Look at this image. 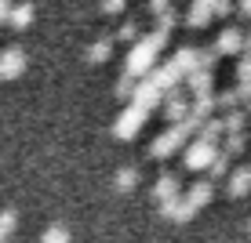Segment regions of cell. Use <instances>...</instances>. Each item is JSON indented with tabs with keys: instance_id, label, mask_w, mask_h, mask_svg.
<instances>
[{
	"instance_id": "cell-1",
	"label": "cell",
	"mask_w": 251,
	"mask_h": 243,
	"mask_svg": "<svg viewBox=\"0 0 251 243\" xmlns=\"http://www.w3.org/2000/svg\"><path fill=\"white\" fill-rule=\"evenodd\" d=\"M164 40H168V37H160L157 29L146 33V37H138L135 44H131V51H127V66H124V73H131V76H146L153 66H157V55H160Z\"/></svg>"
},
{
	"instance_id": "cell-2",
	"label": "cell",
	"mask_w": 251,
	"mask_h": 243,
	"mask_svg": "<svg viewBox=\"0 0 251 243\" xmlns=\"http://www.w3.org/2000/svg\"><path fill=\"white\" fill-rule=\"evenodd\" d=\"M193 134H197V124H193V120H182V124H171L168 127V131H164V134H157V138H153V145H150V156H157V160H164V156H171V153H175L178 149V145H189V142H193Z\"/></svg>"
},
{
	"instance_id": "cell-3",
	"label": "cell",
	"mask_w": 251,
	"mask_h": 243,
	"mask_svg": "<svg viewBox=\"0 0 251 243\" xmlns=\"http://www.w3.org/2000/svg\"><path fill=\"white\" fill-rule=\"evenodd\" d=\"M219 156V145H207V142H201V138H193V142L186 145V167L189 171H207L211 167V160Z\"/></svg>"
},
{
	"instance_id": "cell-4",
	"label": "cell",
	"mask_w": 251,
	"mask_h": 243,
	"mask_svg": "<svg viewBox=\"0 0 251 243\" xmlns=\"http://www.w3.org/2000/svg\"><path fill=\"white\" fill-rule=\"evenodd\" d=\"M146 116H150L146 109H138V106H127V109L117 116V124H113V134H117V138H135L138 131H142Z\"/></svg>"
},
{
	"instance_id": "cell-5",
	"label": "cell",
	"mask_w": 251,
	"mask_h": 243,
	"mask_svg": "<svg viewBox=\"0 0 251 243\" xmlns=\"http://www.w3.org/2000/svg\"><path fill=\"white\" fill-rule=\"evenodd\" d=\"M142 80H146V84H150V88H157L160 94H168V91H175V84H178V80H182V76H178V73H175V69H171L168 62H164V66H153V69H150V73H146V76H142Z\"/></svg>"
},
{
	"instance_id": "cell-6",
	"label": "cell",
	"mask_w": 251,
	"mask_h": 243,
	"mask_svg": "<svg viewBox=\"0 0 251 243\" xmlns=\"http://www.w3.org/2000/svg\"><path fill=\"white\" fill-rule=\"evenodd\" d=\"M215 51H219V55H240V51H244V29H240V25H226V29H219V37H215Z\"/></svg>"
},
{
	"instance_id": "cell-7",
	"label": "cell",
	"mask_w": 251,
	"mask_h": 243,
	"mask_svg": "<svg viewBox=\"0 0 251 243\" xmlns=\"http://www.w3.org/2000/svg\"><path fill=\"white\" fill-rule=\"evenodd\" d=\"M25 69V51L22 47H4L0 51V80H15Z\"/></svg>"
},
{
	"instance_id": "cell-8",
	"label": "cell",
	"mask_w": 251,
	"mask_h": 243,
	"mask_svg": "<svg viewBox=\"0 0 251 243\" xmlns=\"http://www.w3.org/2000/svg\"><path fill=\"white\" fill-rule=\"evenodd\" d=\"M160 214L164 218H175V221H189L197 214V207L189 203L186 196H175V199H168V203H160Z\"/></svg>"
},
{
	"instance_id": "cell-9",
	"label": "cell",
	"mask_w": 251,
	"mask_h": 243,
	"mask_svg": "<svg viewBox=\"0 0 251 243\" xmlns=\"http://www.w3.org/2000/svg\"><path fill=\"white\" fill-rule=\"evenodd\" d=\"M164 112H168V120H171V124H182V120L189 116V102H186V94L171 91L168 98H164Z\"/></svg>"
},
{
	"instance_id": "cell-10",
	"label": "cell",
	"mask_w": 251,
	"mask_h": 243,
	"mask_svg": "<svg viewBox=\"0 0 251 243\" xmlns=\"http://www.w3.org/2000/svg\"><path fill=\"white\" fill-rule=\"evenodd\" d=\"M168 66H171V69H175V73L186 80V76L197 69V47H178V51H175V58H171Z\"/></svg>"
},
{
	"instance_id": "cell-11",
	"label": "cell",
	"mask_w": 251,
	"mask_h": 243,
	"mask_svg": "<svg viewBox=\"0 0 251 243\" xmlns=\"http://www.w3.org/2000/svg\"><path fill=\"white\" fill-rule=\"evenodd\" d=\"M160 98H164V94H160L157 88H150L146 80H138V88H135V94H131V106H138V109H146V112H150Z\"/></svg>"
},
{
	"instance_id": "cell-12",
	"label": "cell",
	"mask_w": 251,
	"mask_h": 243,
	"mask_svg": "<svg viewBox=\"0 0 251 243\" xmlns=\"http://www.w3.org/2000/svg\"><path fill=\"white\" fill-rule=\"evenodd\" d=\"M153 196L160 199V203H168V199L178 196V175H171V171H164L157 178V185H153Z\"/></svg>"
},
{
	"instance_id": "cell-13",
	"label": "cell",
	"mask_w": 251,
	"mask_h": 243,
	"mask_svg": "<svg viewBox=\"0 0 251 243\" xmlns=\"http://www.w3.org/2000/svg\"><path fill=\"white\" fill-rule=\"evenodd\" d=\"M207 22H211V4H207V0H193L189 11H186V25L189 29H201Z\"/></svg>"
},
{
	"instance_id": "cell-14",
	"label": "cell",
	"mask_w": 251,
	"mask_h": 243,
	"mask_svg": "<svg viewBox=\"0 0 251 243\" xmlns=\"http://www.w3.org/2000/svg\"><path fill=\"white\" fill-rule=\"evenodd\" d=\"M197 138H201V142H207V145H219L222 138H226V127H222L219 116H211V120H204V124L197 127Z\"/></svg>"
},
{
	"instance_id": "cell-15",
	"label": "cell",
	"mask_w": 251,
	"mask_h": 243,
	"mask_svg": "<svg viewBox=\"0 0 251 243\" xmlns=\"http://www.w3.org/2000/svg\"><path fill=\"white\" fill-rule=\"evenodd\" d=\"M189 91H193V98H204V94H211V69H193V73L186 76Z\"/></svg>"
},
{
	"instance_id": "cell-16",
	"label": "cell",
	"mask_w": 251,
	"mask_h": 243,
	"mask_svg": "<svg viewBox=\"0 0 251 243\" xmlns=\"http://www.w3.org/2000/svg\"><path fill=\"white\" fill-rule=\"evenodd\" d=\"M211 196H215V185H211V181H207V178L193 181V185H189V193H186V199H189V203L197 207V211H201V207H204V203H207V199H211Z\"/></svg>"
},
{
	"instance_id": "cell-17",
	"label": "cell",
	"mask_w": 251,
	"mask_h": 243,
	"mask_svg": "<svg viewBox=\"0 0 251 243\" xmlns=\"http://www.w3.org/2000/svg\"><path fill=\"white\" fill-rule=\"evenodd\" d=\"M248 189H251V175H248V167H240V171H229L226 193H229V196H248Z\"/></svg>"
},
{
	"instance_id": "cell-18",
	"label": "cell",
	"mask_w": 251,
	"mask_h": 243,
	"mask_svg": "<svg viewBox=\"0 0 251 243\" xmlns=\"http://www.w3.org/2000/svg\"><path fill=\"white\" fill-rule=\"evenodd\" d=\"M219 120H222V127H226V134H240L244 124H248V112L244 109H229L226 116H219Z\"/></svg>"
},
{
	"instance_id": "cell-19",
	"label": "cell",
	"mask_w": 251,
	"mask_h": 243,
	"mask_svg": "<svg viewBox=\"0 0 251 243\" xmlns=\"http://www.w3.org/2000/svg\"><path fill=\"white\" fill-rule=\"evenodd\" d=\"M33 15H37V11H33V4H19V7L7 11V22H11L15 29H25V25L33 22Z\"/></svg>"
},
{
	"instance_id": "cell-20",
	"label": "cell",
	"mask_w": 251,
	"mask_h": 243,
	"mask_svg": "<svg viewBox=\"0 0 251 243\" xmlns=\"http://www.w3.org/2000/svg\"><path fill=\"white\" fill-rule=\"evenodd\" d=\"M109 51H113V37H99V40L88 47V58H91V62H106Z\"/></svg>"
},
{
	"instance_id": "cell-21",
	"label": "cell",
	"mask_w": 251,
	"mask_h": 243,
	"mask_svg": "<svg viewBox=\"0 0 251 243\" xmlns=\"http://www.w3.org/2000/svg\"><path fill=\"white\" fill-rule=\"evenodd\" d=\"M40 243H73V240H69V229H66V225H48V229L44 232H40Z\"/></svg>"
},
{
	"instance_id": "cell-22",
	"label": "cell",
	"mask_w": 251,
	"mask_h": 243,
	"mask_svg": "<svg viewBox=\"0 0 251 243\" xmlns=\"http://www.w3.org/2000/svg\"><path fill=\"white\" fill-rule=\"evenodd\" d=\"M15 225H19V214H15L11 207H7V211H0V243H7V240H11Z\"/></svg>"
},
{
	"instance_id": "cell-23",
	"label": "cell",
	"mask_w": 251,
	"mask_h": 243,
	"mask_svg": "<svg viewBox=\"0 0 251 243\" xmlns=\"http://www.w3.org/2000/svg\"><path fill=\"white\" fill-rule=\"evenodd\" d=\"M244 142H248V138H244V131H240V134H226L219 149L226 153V156H237V153H244Z\"/></svg>"
},
{
	"instance_id": "cell-24",
	"label": "cell",
	"mask_w": 251,
	"mask_h": 243,
	"mask_svg": "<svg viewBox=\"0 0 251 243\" xmlns=\"http://www.w3.org/2000/svg\"><path fill=\"white\" fill-rule=\"evenodd\" d=\"M135 88H138V76H131V73H120V80H117V98H131Z\"/></svg>"
},
{
	"instance_id": "cell-25",
	"label": "cell",
	"mask_w": 251,
	"mask_h": 243,
	"mask_svg": "<svg viewBox=\"0 0 251 243\" xmlns=\"http://www.w3.org/2000/svg\"><path fill=\"white\" fill-rule=\"evenodd\" d=\"M135 181H138V171H135V167H120V171H117V189H120V193L135 189Z\"/></svg>"
},
{
	"instance_id": "cell-26",
	"label": "cell",
	"mask_w": 251,
	"mask_h": 243,
	"mask_svg": "<svg viewBox=\"0 0 251 243\" xmlns=\"http://www.w3.org/2000/svg\"><path fill=\"white\" fill-rule=\"evenodd\" d=\"M207 171H211V178H229V156L219 149V156L211 160V167H207Z\"/></svg>"
},
{
	"instance_id": "cell-27",
	"label": "cell",
	"mask_w": 251,
	"mask_h": 243,
	"mask_svg": "<svg viewBox=\"0 0 251 243\" xmlns=\"http://www.w3.org/2000/svg\"><path fill=\"white\" fill-rule=\"evenodd\" d=\"M237 84H251V55L240 58V66H237Z\"/></svg>"
},
{
	"instance_id": "cell-28",
	"label": "cell",
	"mask_w": 251,
	"mask_h": 243,
	"mask_svg": "<svg viewBox=\"0 0 251 243\" xmlns=\"http://www.w3.org/2000/svg\"><path fill=\"white\" fill-rule=\"evenodd\" d=\"M117 37H124V40H138V22H135V19H127V22L117 29Z\"/></svg>"
},
{
	"instance_id": "cell-29",
	"label": "cell",
	"mask_w": 251,
	"mask_h": 243,
	"mask_svg": "<svg viewBox=\"0 0 251 243\" xmlns=\"http://www.w3.org/2000/svg\"><path fill=\"white\" fill-rule=\"evenodd\" d=\"M102 11H106V15H120V11H124V4H120V0H106Z\"/></svg>"
},
{
	"instance_id": "cell-30",
	"label": "cell",
	"mask_w": 251,
	"mask_h": 243,
	"mask_svg": "<svg viewBox=\"0 0 251 243\" xmlns=\"http://www.w3.org/2000/svg\"><path fill=\"white\" fill-rule=\"evenodd\" d=\"M229 11H233L229 0H219V4H211V15H229Z\"/></svg>"
},
{
	"instance_id": "cell-31",
	"label": "cell",
	"mask_w": 251,
	"mask_h": 243,
	"mask_svg": "<svg viewBox=\"0 0 251 243\" xmlns=\"http://www.w3.org/2000/svg\"><path fill=\"white\" fill-rule=\"evenodd\" d=\"M168 7H171V4H168V0H153V4H150V11H153V15H157V19H160V15H164V11H168Z\"/></svg>"
},
{
	"instance_id": "cell-32",
	"label": "cell",
	"mask_w": 251,
	"mask_h": 243,
	"mask_svg": "<svg viewBox=\"0 0 251 243\" xmlns=\"http://www.w3.org/2000/svg\"><path fill=\"white\" fill-rule=\"evenodd\" d=\"M244 55H251V29L244 33Z\"/></svg>"
},
{
	"instance_id": "cell-33",
	"label": "cell",
	"mask_w": 251,
	"mask_h": 243,
	"mask_svg": "<svg viewBox=\"0 0 251 243\" xmlns=\"http://www.w3.org/2000/svg\"><path fill=\"white\" fill-rule=\"evenodd\" d=\"M7 11H11V7H7V4H4V0H0V22H4V19H7Z\"/></svg>"
},
{
	"instance_id": "cell-34",
	"label": "cell",
	"mask_w": 251,
	"mask_h": 243,
	"mask_svg": "<svg viewBox=\"0 0 251 243\" xmlns=\"http://www.w3.org/2000/svg\"><path fill=\"white\" fill-rule=\"evenodd\" d=\"M240 11H244V15H251V0H244V4H240Z\"/></svg>"
},
{
	"instance_id": "cell-35",
	"label": "cell",
	"mask_w": 251,
	"mask_h": 243,
	"mask_svg": "<svg viewBox=\"0 0 251 243\" xmlns=\"http://www.w3.org/2000/svg\"><path fill=\"white\" fill-rule=\"evenodd\" d=\"M248 116H251V102H248Z\"/></svg>"
},
{
	"instance_id": "cell-36",
	"label": "cell",
	"mask_w": 251,
	"mask_h": 243,
	"mask_svg": "<svg viewBox=\"0 0 251 243\" xmlns=\"http://www.w3.org/2000/svg\"><path fill=\"white\" fill-rule=\"evenodd\" d=\"M248 175H251V163H248Z\"/></svg>"
},
{
	"instance_id": "cell-37",
	"label": "cell",
	"mask_w": 251,
	"mask_h": 243,
	"mask_svg": "<svg viewBox=\"0 0 251 243\" xmlns=\"http://www.w3.org/2000/svg\"><path fill=\"white\" fill-rule=\"evenodd\" d=\"M7 243H15V240H7Z\"/></svg>"
},
{
	"instance_id": "cell-38",
	"label": "cell",
	"mask_w": 251,
	"mask_h": 243,
	"mask_svg": "<svg viewBox=\"0 0 251 243\" xmlns=\"http://www.w3.org/2000/svg\"><path fill=\"white\" fill-rule=\"evenodd\" d=\"M248 229H251V221H248Z\"/></svg>"
}]
</instances>
